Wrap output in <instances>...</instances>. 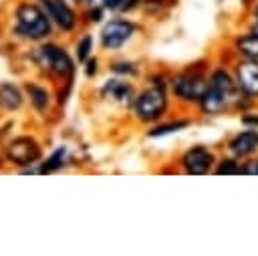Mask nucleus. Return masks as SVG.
I'll use <instances>...</instances> for the list:
<instances>
[{"label":"nucleus","mask_w":258,"mask_h":256,"mask_svg":"<svg viewBox=\"0 0 258 256\" xmlns=\"http://www.w3.org/2000/svg\"><path fill=\"white\" fill-rule=\"evenodd\" d=\"M254 101L244 97L236 85L234 71L228 67H214L208 73V87L198 103L200 111L204 115H222L232 109H242L246 111Z\"/></svg>","instance_id":"nucleus-1"},{"label":"nucleus","mask_w":258,"mask_h":256,"mask_svg":"<svg viewBox=\"0 0 258 256\" xmlns=\"http://www.w3.org/2000/svg\"><path fill=\"white\" fill-rule=\"evenodd\" d=\"M14 32L24 36V38H30V40H40L44 38L48 32H50V16L46 14V10H42L40 6L36 4H30V2H22L16 12H14Z\"/></svg>","instance_id":"nucleus-2"},{"label":"nucleus","mask_w":258,"mask_h":256,"mask_svg":"<svg viewBox=\"0 0 258 256\" xmlns=\"http://www.w3.org/2000/svg\"><path fill=\"white\" fill-rule=\"evenodd\" d=\"M167 93L161 85H151L149 89L141 91L133 99V113L143 123H153L161 119L167 111Z\"/></svg>","instance_id":"nucleus-3"},{"label":"nucleus","mask_w":258,"mask_h":256,"mask_svg":"<svg viewBox=\"0 0 258 256\" xmlns=\"http://www.w3.org/2000/svg\"><path fill=\"white\" fill-rule=\"evenodd\" d=\"M208 87V73L202 69H185L171 79V91L179 101L198 105Z\"/></svg>","instance_id":"nucleus-4"},{"label":"nucleus","mask_w":258,"mask_h":256,"mask_svg":"<svg viewBox=\"0 0 258 256\" xmlns=\"http://www.w3.org/2000/svg\"><path fill=\"white\" fill-rule=\"evenodd\" d=\"M218 163V157L216 153L206 147V145H194L189 149L183 151L181 159H179V165L185 173H191V175H206V173H214V167Z\"/></svg>","instance_id":"nucleus-5"},{"label":"nucleus","mask_w":258,"mask_h":256,"mask_svg":"<svg viewBox=\"0 0 258 256\" xmlns=\"http://www.w3.org/2000/svg\"><path fill=\"white\" fill-rule=\"evenodd\" d=\"M232 71H234V79L240 93L250 101H258V60L236 58Z\"/></svg>","instance_id":"nucleus-6"},{"label":"nucleus","mask_w":258,"mask_h":256,"mask_svg":"<svg viewBox=\"0 0 258 256\" xmlns=\"http://www.w3.org/2000/svg\"><path fill=\"white\" fill-rule=\"evenodd\" d=\"M38 58L42 62V67L58 77H69L73 73V60L69 56V52L56 44H42L38 48Z\"/></svg>","instance_id":"nucleus-7"},{"label":"nucleus","mask_w":258,"mask_h":256,"mask_svg":"<svg viewBox=\"0 0 258 256\" xmlns=\"http://www.w3.org/2000/svg\"><path fill=\"white\" fill-rule=\"evenodd\" d=\"M226 151L238 159H250L258 155V129L256 127H246L242 131H236L228 143H226Z\"/></svg>","instance_id":"nucleus-8"},{"label":"nucleus","mask_w":258,"mask_h":256,"mask_svg":"<svg viewBox=\"0 0 258 256\" xmlns=\"http://www.w3.org/2000/svg\"><path fill=\"white\" fill-rule=\"evenodd\" d=\"M133 34H135V24L129 22V20L117 18V20H111V22H107L103 26V30H101V44L107 50H117L125 42H129Z\"/></svg>","instance_id":"nucleus-9"},{"label":"nucleus","mask_w":258,"mask_h":256,"mask_svg":"<svg viewBox=\"0 0 258 256\" xmlns=\"http://www.w3.org/2000/svg\"><path fill=\"white\" fill-rule=\"evenodd\" d=\"M6 155L16 165H30L40 157V145L32 137H16L8 143Z\"/></svg>","instance_id":"nucleus-10"},{"label":"nucleus","mask_w":258,"mask_h":256,"mask_svg":"<svg viewBox=\"0 0 258 256\" xmlns=\"http://www.w3.org/2000/svg\"><path fill=\"white\" fill-rule=\"evenodd\" d=\"M40 2L44 6L46 14L50 16V20H54L58 28H62V30H73L75 28L77 16L64 0H40Z\"/></svg>","instance_id":"nucleus-11"},{"label":"nucleus","mask_w":258,"mask_h":256,"mask_svg":"<svg viewBox=\"0 0 258 256\" xmlns=\"http://www.w3.org/2000/svg\"><path fill=\"white\" fill-rule=\"evenodd\" d=\"M232 50L238 58H254L258 60V34L252 30L240 32L232 38Z\"/></svg>","instance_id":"nucleus-12"},{"label":"nucleus","mask_w":258,"mask_h":256,"mask_svg":"<svg viewBox=\"0 0 258 256\" xmlns=\"http://www.w3.org/2000/svg\"><path fill=\"white\" fill-rule=\"evenodd\" d=\"M103 97L105 99H111L115 103H121V105H133V87L125 81H119V79H113V81H107L103 85Z\"/></svg>","instance_id":"nucleus-13"},{"label":"nucleus","mask_w":258,"mask_h":256,"mask_svg":"<svg viewBox=\"0 0 258 256\" xmlns=\"http://www.w3.org/2000/svg\"><path fill=\"white\" fill-rule=\"evenodd\" d=\"M22 105V95L20 91L10 85V83H2L0 85V107L6 111H14Z\"/></svg>","instance_id":"nucleus-14"},{"label":"nucleus","mask_w":258,"mask_h":256,"mask_svg":"<svg viewBox=\"0 0 258 256\" xmlns=\"http://www.w3.org/2000/svg\"><path fill=\"white\" fill-rule=\"evenodd\" d=\"M214 173H218V175H240V173H244V161L228 153L226 157L218 159V163L214 167Z\"/></svg>","instance_id":"nucleus-15"},{"label":"nucleus","mask_w":258,"mask_h":256,"mask_svg":"<svg viewBox=\"0 0 258 256\" xmlns=\"http://www.w3.org/2000/svg\"><path fill=\"white\" fill-rule=\"evenodd\" d=\"M26 93L30 97V103L38 109V111H46L48 109V91L40 85H34V83H28L26 85Z\"/></svg>","instance_id":"nucleus-16"},{"label":"nucleus","mask_w":258,"mask_h":256,"mask_svg":"<svg viewBox=\"0 0 258 256\" xmlns=\"http://www.w3.org/2000/svg\"><path fill=\"white\" fill-rule=\"evenodd\" d=\"M185 127H189V121L177 119V121L159 123V125L151 127V129L147 131V135H149V137H163V135H169V133H177V131H181V129H185Z\"/></svg>","instance_id":"nucleus-17"},{"label":"nucleus","mask_w":258,"mask_h":256,"mask_svg":"<svg viewBox=\"0 0 258 256\" xmlns=\"http://www.w3.org/2000/svg\"><path fill=\"white\" fill-rule=\"evenodd\" d=\"M67 157H69V151H67V147H58L46 161H44V165L40 167V173H48V171H54V169H58V167H62L64 165V161H67Z\"/></svg>","instance_id":"nucleus-18"},{"label":"nucleus","mask_w":258,"mask_h":256,"mask_svg":"<svg viewBox=\"0 0 258 256\" xmlns=\"http://www.w3.org/2000/svg\"><path fill=\"white\" fill-rule=\"evenodd\" d=\"M91 46H93V38L89 34H85L79 42H77V56L81 62H85L89 58V52H91Z\"/></svg>","instance_id":"nucleus-19"},{"label":"nucleus","mask_w":258,"mask_h":256,"mask_svg":"<svg viewBox=\"0 0 258 256\" xmlns=\"http://www.w3.org/2000/svg\"><path fill=\"white\" fill-rule=\"evenodd\" d=\"M113 71L119 75H137V65L129 60H121V62H113Z\"/></svg>","instance_id":"nucleus-20"},{"label":"nucleus","mask_w":258,"mask_h":256,"mask_svg":"<svg viewBox=\"0 0 258 256\" xmlns=\"http://www.w3.org/2000/svg\"><path fill=\"white\" fill-rule=\"evenodd\" d=\"M242 123L246 127H256L258 129V113H254V111H242Z\"/></svg>","instance_id":"nucleus-21"},{"label":"nucleus","mask_w":258,"mask_h":256,"mask_svg":"<svg viewBox=\"0 0 258 256\" xmlns=\"http://www.w3.org/2000/svg\"><path fill=\"white\" fill-rule=\"evenodd\" d=\"M93 73H97V58H89L87 60V75L93 77Z\"/></svg>","instance_id":"nucleus-22"},{"label":"nucleus","mask_w":258,"mask_h":256,"mask_svg":"<svg viewBox=\"0 0 258 256\" xmlns=\"http://www.w3.org/2000/svg\"><path fill=\"white\" fill-rule=\"evenodd\" d=\"M121 4H123V0H103V6L105 8H111V10L121 8Z\"/></svg>","instance_id":"nucleus-23"},{"label":"nucleus","mask_w":258,"mask_h":256,"mask_svg":"<svg viewBox=\"0 0 258 256\" xmlns=\"http://www.w3.org/2000/svg\"><path fill=\"white\" fill-rule=\"evenodd\" d=\"M137 4H139V0H123V4H121L119 10H131V8H135Z\"/></svg>","instance_id":"nucleus-24"},{"label":"nucleus","mask_w":258,"mask_h":256,"mask_svg":"<svg viewBox=\"0 0 258 256\" xmlns=\"http://www.w3.org/2000/svg\"><path fill=\"white\" fill-rule=\"evenodd\" d=\"M248 30H252V32L258 34V18H250L248 20Z\"/></svg>","instance_id":"nucleus-25"},{"label":"nucleus","mask_w":258,"mask_h":256,"mask_svg":"<svg viewBox=\"0 0 258 256\" xmlns=\"http://www.w3.org/2000/svg\"><path fill=\"white\" fill-rule=\"evenodd\" d=\"M250 18H258V0H254V4L250 8Z\"/></svg>","instance_id":"nucleus-26"},{"label":"nucleus","mask_w":258,"mask_h":256,"mask_svg":"<svg viewBox=\"0 0 258 256\" xmlns=\"http://www.w3.org/2000/svg\"><path fill=\"white\" fill-rule=\"evenodd\" d=\"M87 2H89V4H93V2H95V0H87Z\"/></svg>","instance_id":"nucleus-27"},{"label":"nucleus","mask_w":258,"mask_h":256,"mask_svg":"<svg viewBox=\"0 0 258 256\" xmlns=\"http://www.w3.org/2000/svg\"><path fill=\"white\" fill-rule=\"evenodd\" d=\"M256 157H258V155H256Z\"/></svg>","instance_id":"nucleus-28"}]
</instances>
